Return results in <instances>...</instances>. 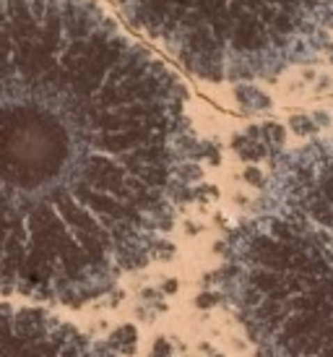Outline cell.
<instances>
[{"mask_svg":"<svg viewBox=\"0 0 333 357\" xmlns=\"http://www.w3.org/2000/svg\"><path fill=\"white\" fill-rule=\"evenodd\" d=\"M94 0H0V295L81 305L166 250L203 146Z\"/></svg>","mask_w":333,"mask_h":357,"instance_id":"6da1fadb","label":"cell"},{"mask_svg":"<svg viewBox=\"0 0 333 357\" xmlns=\"http://www.w3.org/2000/svg\"><path fill=\"white\" fill-rule=\"evenodd\" d=\"M222 253L216 292L258 357H333V136L274 157Z\"/></svg>","mask_w":333,"mask_h":357,"instance_id":"7a4b0ae2","label":"cell"},{"mask_svg":"<svg viewBox=\"0 0 333 357\" xmlns=\"http://www.w3.org/2000/svg\"><path fill=\"white\" fill-rule=\"evenodd\" d=\"M187 70L211 81L274 79L318 58L333 34V0H118Z\"/></svg>","mask_w":333,"mask_h":357,"instance_id":"3957f363","label":"cell"},{"mask_svg":"<svg viewBox=\"0 0 333 357\" xmlns=\"http://www.w3.org/2000/svg\"><path fill=\"white\" fill-rule=\"evenodd\" d=\"M0 357H120L37 307L0 305Z\"/></svg>","mask_w":333,"mask_h":357,"instance_id":"277c9868","label":"cell"},{"mask_svg":"<svg viewBox=\"0 0 333 357\" xmlns=\"http://www.w3.org/2000/svg\"><path fill=\"white\" fill-rule=\"evenodd\" d=\"M279 146H284V130H281V126H274V123L261 126V128H250L247 133L235 139L237 154L242 159H250V162L274 154Z\"/></svg>","mask_w":333,"mask_h":357,"instance_id":"5b68a950","label":"cell"},{"mask_svg":"<svg viewBox=\"0 0 333 357\" xmlns=\"http://www.w3.org/2000/svg\"><path fill=\"white\" fill-rule=\"evenodd\" d=\"M107 347L112 349L115 355H133V352H136V328L133 326L118 328V331L107 339Z\"/></svg>","mask_w":333,"mask_h":357,"instance_id":"8992f818","label":"cell"},{"mask_svg":"<svg viewBox=\"0 0 333 357\" xmlns=\"http://www.w3.org/2000/svg\"><path fill=\"white\" fill-rule=\"evenodd\" d=\"M237 100L250 112H263V109L271 107V100L265 97L263 91L253 89V86H237Z\"/></svg>","mask_w":333,"mask_h":357,"instance_id":"52a82bcc","label":"cell"},{"mask_svg":"<svg viewBox=\"0 0 333 357\" xmlns=\"http://www.w3.org/2000/svg\"><path fill=\"white\" fill-rule=\"evenodd\" d=\"M292 128L297 130V133H313L315 126L307 118H292Z\"/></svg>","mask_w":333,"mask_h":357,"instance_id":"ba28073f","label":"cell"},{"mask_svg":"<svg viewBox=\"0 0 333 357\" xmlns=\"http://www.w3.org/2000/svg\"><path fill=\"white\" fill-rule=\"evenodd\" d=\"M154 357H169V344H166V339H159V342H157Z\"/></svg>","mask_w":333,"mask_h":357,"instance_id":"9c48e42d","label":"cell"}]
</instances>
